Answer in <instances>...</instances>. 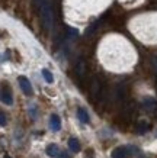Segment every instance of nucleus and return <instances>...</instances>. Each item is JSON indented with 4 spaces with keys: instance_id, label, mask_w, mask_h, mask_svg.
<instances>
[{
    "instance_id": "nucleus-10",
    "label": "nucleus",
    "mask_w": 157,
    "mask_h": 158,
    "mask_svg": "<svg viewBox=\"0 0 157 158\" xmlns=\"http://www.w3.org/2000/svg\"><path fill=\"white\" fill-rule=\"evenodd\" d=\"M58 147L55 144H51V145H48L47 147V155L48 157H51V158H57L58 157Z\"/></svg>"
},
{
    "instance_id": "nucleus-5",
    "label": "nucleus",
    "mask_w": 157,
    "mask_h": 158,
    "mask_svg": "<svg viewBox=\"0 0 157 158\" xmlns=\"http://www.w3.org/2000/svg\"><path fill=\"white\" fill-rule=\"evenodd\" d=\"M0 100L7 106L13 105V96H12V90H10L9 86H3V89H2V99Z\"/></svg>"
},
{
    "instance_id": "nucleus-17",
    "label": "nucleus",
    "mask_w": 157,
    "mask_h": 158,
    "mask_svg": "<svg viewBox=\"0 0 157 158\" xmlns=\"http://www.w3.org/2000/svg\"><path fill=\"white\" fill-rule=\"evenodd\" d=\"M33 3H35V6H37V7H39V6H41V3H42V0H33Z\"/></svg>"
},
{
    "instance_id": "nucleus-8",
    "label": "nucleus",
    "mask_w": 157,
    "mask_h": 158,
    "mask_svg": "<svg viewBox=\"0 0 157 158\" xmlns=\"http://www.w3.org/2000/svg\"><path fill=\"white\" fill-rule=\"evenodd\" d=\"M77 118H79V120L83 122V123H89V122H90L89 113H87L86 109H83V107H79V109H77Z\"/></svg>"
},
{
    "instance_id": "nucleus-9",
    "label": "nucleus",
    "mask_w": 157,
    "mask_h": 158,
    "mask_svg": "<svg viewBox=\"0 0 157 158\" xmlns=\"http://www.w3.org/2000/svg\"><path fill=\"white\" fill-rule=\"evenodd\" d=\"M148 129H150V125H148V122H146V120H141V122H138L137 126H135V131H137V134H140V135L146 134Z\"/></svg>"
},
{
    "instance_id": "nucleus-12",
    "label": "nucleus",
    "mask_w": 157,
    "mask_h": 158,
    "mask_svg": "<svg viewBox=\"0 0 157 158\" xmlns=\"http://www.w3.org/2000/svg\"><path fill=\"white\" fill-rule=\"evenodd\" d=\"M102 23V19H99V20H96V22H93V23L87 28V31H86V36H89V35H93L96 32V29L99 28V25Z\"/></svg>"
},
{
    "instance_id": "nucleus-6",
    "label": "nucleus",
    "mask_w": 157,
    "mask_h": 158,
    "mask_svg": "<svg viewBox=\"0 0 157 158\" xmlns=\"http://www.w3.org/2000/svg\"><path fill=\"white\" fill-rule=\"evenodd\" d=\"M50 128H51V131H54V132H58V131L61 129V119H60L57 115L51 116V119H50Z\"/></svg>"
},
{
    "instance_id": "nucleus-3",
    "label": "nucleus",
    "mask_w": 157,
    "mask_h": 158,
    "mask_svg": "<svg viewBox=\"0 0 157 158\" xmlns=\"http://www.w3.org/2000/svg\"><path fill=\"white\" fill-rule=\"evenodd\" d=\"M18 83H19L20 89H22V91H24L26 96H32V86H31V83H29V80L26 78V77L20 76L19 78H18Z\"/></svg>"
},
{
    "instance_id": "nucleus-11",
    "label": "nucleus",
    "mask_w": 157,
    "mask_h": 158,
    "mask_svg": "<svg viewBox=\"0 0 157 158\" xmlns=\"http://www.w3.org/2000/svg\"><path fill=\"white\" fill-rule=\"evenodd\" d=\"M68 148L72 149L73 152H79L80 151V142L76 138H70L68 139Z\"/></svg>"
},
{
    "instance_id": "nucleus-13",
    "label": "nucleus",
    "mask_w": 157,
    "mask_h": 158,
    "mask_svg": "<svg viewBox=\"0 0 157 158\" xmlns=\"http://www.w3.org/2000/svg\"><path fill=\"white\" fill-rule=\"evenodd\" d=\"M42 77H44V80H45L47 83H52V81H54V77H52L51 71H50V70H47V68H44V70H42Z\"/></svg>"
},
{
    "instance_id": "nucleus-7",
    "label": "nucleus",
    "mask_w": 157,
    "mask_h": 158,
    "mask_svg": "<svg viewBox=\"0 0 157 158\" xmlns=\"http://www.w3.org/2000/svg\"><path fill=\"white\" fill-rule=\"evenodd\" d=\"M128 149L125 147H118L112 151V158H128Z\"/></svg>"
},
{
    "instance_id": "nucleus-14",
    "label": "nucleus",
    "mask_w": 157,
    "mask_h": 158,
    "mask_svg": "<svg viewBox=\"0 0 157 158\" xmlns=\"http://www.w3.org/2000/svg\"><path fill=\"white\" fill-rule=\"evenodd\" d=\"M144 105H146L147 109H153V107L156 106V100H153V99H146V100H144Z\"/></svg>"
},
{
    "instance_id": "nucleus-18",
    "label": "nucleus",
    "mask_w": 157,
    "mask_h": 158,
    "mask_svg": "<svg viewBox=\"0 0 157 158\" xmlns=\"http://www.w3.org/2000/svg\"><path fill=\"white\" fill-rule=\"evenodd\" d=\"M3 158H12V157H10V155H5V157H3Z\"/></svg>"
},
{
    "instance_id": "nucleus-19",
    "label": "nucleus",
    "mask_w": 157,
    "mask_h": 158,
    "mask_svg": "<svg viewBox=\"0 0 157 158\" xmlns=\"http://www.w3.org/2000/svg\"><path fill=\"white\" fill-rule=\"evenodd\" d=\"M156 136H157V134H156Z\"/></svg>"
},
{
    "instance_id": "nucleus-2",
    "label": "nucleus",
    "mask_w": 157,
    "mask_h": 158,
    "mask_svg": "<svg viewBox=\"0 0 157 158\" xmlns=\"http://www.w3.org/2000/svg\"><path fill=\"white\" fill-rule=\"evenodd\" d=\"M102 94V81L99 80V77H93L90 83V97L92 100H98Z\"/></svg>"
},
{
    "instance_id": "nucleus-1",
    "label": "nucleus",
    "mask_w": 157,
    "mask_h": 158,
    "mask_svg": "<svg viewBox=\"0 0 157 158\" xmlns=\"http://www.w3.org/2000/svg\"><path fill=\"white\" fill-rule=\"evenodd\" d=\"M41 9V16H42V23L45 31H51L54 25V10H52V2L51 0H42L39 6Z\"/></svg>"
},
{
    "instance_id": "nucleus-15",
    "label": "nucleus",
    "mask_w": 157,
    "mask_h": 158,
    "mask_svg": "<svg viewBox=\"0 0 157 158\" xmlns=\"http://www.w3.org/2000/svg\"><path fill=\"white\" fill-rule=\"evenodd\" d=\"M7 123V119H6V115L3 112H0V126H5Z\"/></svg>"
},
{
    "instance_id": "nucleus-4",
    "label": "nucleus",
    "mask_w": 157,
    "mask_h": 158,
    "mask_svg": "<svg viewBox=\"0 0 157 158\" xmlns=\"http://www.w3.org/2000/svg\"><path fill=\"white\" fill-rule=\"evenodd\" d=\"M74 71H76V74L79 76V78H80V80H85L86 73H87V64H86V61L83 60V58H80V60L77 61Z\"/></svg>"
},
{
    "instance_id": "nucleus-16",
    "label": "nucleus",
    "mask_w": 157,
    "mask_h": 158,
    "mask_svg": "<svg viewBox=\"0 0 157 158\" xmlns=\"http://www.w3.org/2000/svg\"><path fill=\"white\" fill-rule=\"evenodd\" d=\"M153 68H154V73H156V76H157V57L153 58Z\"/></svg>"
}]
</instances>
